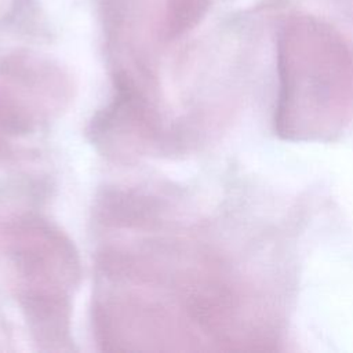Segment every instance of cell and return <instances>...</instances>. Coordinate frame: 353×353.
<instances>
[{
	"instance_id": "cell-1",
	"label": "cell",
	"mask_w": 353,
	"mask_h": 353,
	"mask_svg": "<svg viewBox=\"0 0 353 353\" xmlns=\"http://www.w3.org/2000/svg\"><path fill=\"white\" fill-rule=\"evenodd\" d=\"M205 0H167L165 29L170 36H176L189 29L200 17Z\"/></svg>"
}]
</instances>
